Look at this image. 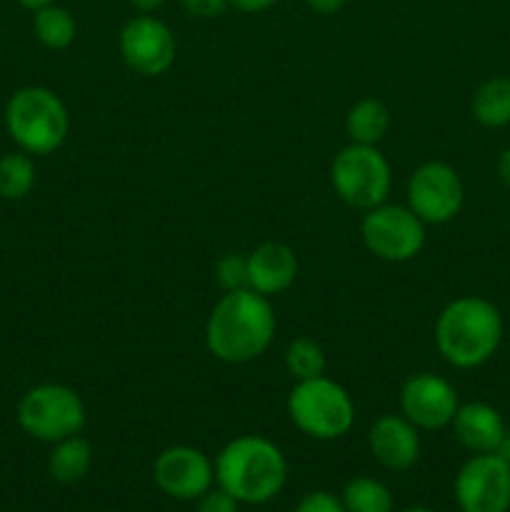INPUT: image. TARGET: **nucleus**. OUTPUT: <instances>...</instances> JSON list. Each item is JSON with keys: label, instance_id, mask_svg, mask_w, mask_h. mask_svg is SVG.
Returning <instances> with one entry per match:
<instances>
[{"label": "nucleus", "instance_id": "obj_1", "mask_svg": "<svg viewBox=\"0 0 510 512\" xmlns=\"http://www.w3.org/2000/svg\"><path fill=\"white\" fill-rule=\"evenodd\" d=\"M275 310L270 298L255 290H233L213 305L205 323L210 355L228 365H245L260 358L275 338Z\"/></svg>", "mask_w": 510, "mask_h": 512}, {"label": "nucleus", "instance_id": "obj_2", "mask_svg": "<svg viewBox=\"0 0 510 512\" xmlns=\"http://www.w3.org/2000/svg\"><path fill=\"white\" fill-rule=\"evenodd\" d=\"M503 340V318L490 300L463 295L440 310L435 320V345L448 365L473 370L488 363Z\"/></svg>", "mask_w": 510, "mask_h": 512}, {"label": "nucleus", "instance_id": "obj_3", "mask_svg": "<svg viewBox=\"0 0 510 512\" xmlns=\"http://www.w3.org/2000/svg\"><path fill=\"white\" fill-rule=\"evenodd\" d=\"M215 480L238 503L263 505L285 488L288 463L273 440L263 435H240L220 450Z\"/></svg>", "mask_w": 510, "mask_h": 512}, {"label": "nucleus", "instance_id": "obj_4", "mask_svg": "<svg viewBox=\"0 0 510 512\" xmlns=\"http://www.w3.org/2000/svg\"><path fill=\"white\" fill-rule=\"evenodd\" d=\"M5 128L28 155H50L70 133V115L58 93L43 85H25L5 105Z\"/></svg>", "mask_w": 510, "mask_h": 512}, {"label": "nucleus", "instance_id": "obj_5", "mask_svg": "<svg viewBox=\"0 0 510 512\" xmlns=\"http://www.w3.org/2000/svg\"><path fill=\"white\" fill-rule=\"evenodd\" d=\"M288 415L308 438L338 440L353 428L355 403L343 385L320 375L293 385L288 393Z\"/></svg>", "mask_w": 510, "mask_h": 512}, {"label": "nucleus", "instance_id": "obj_6", "mask_svg": "<svg viewBox=\"0 0 510 512\" xmlns=\"http://www.w3.org/2000/svg\"><path fill=\"white\" fill-rule=\"evenodd\" d=\"M20 430L40 443H60L80 435L85 425V405L73 388L43 383L30 388L15 410Z\"/></svg>", "mask_w": 510, "mask_h": 512}, {"label": "nucleus", "instance_id": "obj_7", "mask_svg": "<svg viewBox=\"0 0 510 512\" xmlns=\"http://www.w3.org/2000/svg\"><path fill=\"white\" fill-rule=\"evenodd\" d=\"M330 183L345 205L365 213L388 200L393 175L378 145L350 143L335 155L330 165Z\"/></svg>", "mask_w": 510, "mask_h": 512}, {"label": "nucleus", "instance_id": "obj_8", "mask_svg": "<svg viewBox=\"0 0 510 512\" xmlns=\"http://www.w3.org/2000/svg\"><path fill=\"white\" fill-rule=\"evenodd\" d=\"M363 243L385 263H408L425 245V223L408 205L380 203L360 220Z\"/></svg>", "mask_w": 510, "mask_h": 512}, {"label": "nucleus", "instance_id": "obj_9", "mask_svg": "<svg viewBox=\"0 0 510 512\" xmlns=\"http://www.w3.org/2000/svg\"><path fill=\"white\" fill-rule=\"evenodd\" d=\"M408 208L425 225H445L460 213L465 203V188L458 170L443 160H430L413 170L408 178Z\"/></svg>", "mask_w": 510, "mask_h": 512}, {"label": "nucleus", "instance_id": "obj_10", "mask_svg": "<svg viewBox=\"0 0 510 512\" xmlns=\"http://www.w3.org/2000/svg\"><path fill=\"white\" fill-rule=\"evenodd\" d=\"M118 48L125 65L143 78L165 75L175 63L178 43L168 25L155 15H135L123 25Z\"/></svg>", "mask_w": 510, "mask_h": 512}, {"label": "nucleus", "instance_id": "obj_11", "mask_svg": "<svg viewBox=\"0 0 510 512\" xmlns=\"http://www.w3.org/2000/svg\"><path fill=\"white\" fill-rule=\"evenodd\" d=\"M455 500L463 512L510 510V463L498 453L473 455L455 475Z\"/></svg>", "mask_w": 510, "mask_h": 512}, {"label": "nucleus", "instance_id": "obj_12", "mask_svg": "<svg viewBox=\"0 0 510 512\" xmlns=\"http://www.w3.org/2000/svg\"><path fill=\"white\" fill-rule=\"evenodd\" d=\"M460 408L458 390L450 380L435 373H415L400 388L403 418L418 430H440L453 423Z\"/></svg>", "mask_w": 510, "mask_h": 512}, {"label": "nucleus", "instance_id": "obj_13", "mask_svg": "<svg viewBox=\"0 0 510 512\" xmlns=\"http://www.w3.org/2000/svg\"><path fill=\"white\" fill-rule=\"evenodd\" d=\"M155 485L175 500H198L213 488L215 465L208 455L190 445H173L153 465Z\"/></svg>", "mask_w": 510, "mask_h": 512}, {"label": "nucleus", "instance_id": "obj_14", "mask_svg": "<svg viewBox=\"0 0 510 512\" xmlns=\"http://www.w3.org/2000/svg\"><path fill=\"white\" fill-rule=\"evenodd\" d=\"M373 458L388 470H408L420 458L418 428L403 415H380L368 433Z\"/></svg>", "mask_w": 510, "mask_h": 512}, {"label": "nucleus", "instance_id": "obj_15", "mask_svg": "<svg viewBox=\"0 0 510 512\" xmlns=\"http://www.w3.org/2000/svg\"><path fill=\"white\" fill-rule=\"evenodd\" d=\"M248 270L250 290L273 298V295L285 293L298 278V255L290 245L268 240L248 253Z\"/></svg>", "mask_w": 510, "mask_h": 512}, {"label": "nucleus", "instance_id": "obj_16", "mask_svg": "<svg viewBox=\"0 0 510 512\" xmlns=\"http://www.w3.org/2000/svg\"><path fill=\"white\" fill-rule=\"evenodd\" d=\"M453 433L463 448L470 453H498L505 438L503 415L488 403H465L460 405L453 418Z\"/></svg>", "mask_w": 510, "mask_h": 512}, {"label": "nucleus", "instance_id": "obj_17", "mask_svg": "<svg viewBox=\"0 0 510 512\" xmlns=\"http://www.w3.org/2000/svg\"><path fill=\"white\" fill-rule=\"evenodd\" d=\"M90 465H93V448L80 435H70L60 443H53V453L48 458V473L55 483H78L88 475Z\"/></svg>", "mask_w": 510, "mask_h": 512}, {"label": "nucleus", "instance_id": "obj_18", "mask_svg": "<svg viewBox=\"0 0 510 512\" xmlns=\"http://www.w3.org/2000/svg\"><path fill=\"white\" fill-rule=\"evenodd\" d=\"M345 130L350 143L378 145L390 130V110L383 100L363 98L345 115Z\"/></svg>", "mask_w": 510, "mask_h": 512}, {"label": "nucleus", "instance_id": "obj_19", "mask_svg": "<svg viewBox=\"0 0 510 512\" xmlns=\"http://www.w3.org/2000/svg\"><path fill=\"white\" fill-rule=\"evenodd\" d=\"M473 118L485 128L510 125V78H490L475 90Z\"/></svg>", "mask_w": 510, "mask_h": 512}, {"label": "nucleus", "instance_id": "obj_20", "mask_svg": "<svg viewBox=\"0 0 510 512\" xmlns=\"http://www.w3.org/2000/svg\"><path fill=\"white\" fill-rule=\"evenodd\" d=\"M33 33L40 45L50 50H65L73 45L78 25H75L73 13L63 5L53 3L33 13Z\"/></svg>", "mask_w": 510, "mask_h": 512}, {"label": "nucleus", "instance_id": "obj_21", "mask_svg": "<svg viewBox=\"0 0 510 512\" xmlns=\"http://www.w3.org/2000/svg\"><path fill=\"white\" fill-rule=\"evenodd\" d=\"M325 365L328 360H325V350L320 348V343H315L308 335L290 340L288 350H285V370L295 383L320 378L325 375Z\"/></svg>", "mask_w": 510, "mask_h": 512}, {"label": "nucleus", "instance_id": "obj_22", "mask_svg": "<svg viewBox=\"0 0 510 512\" xmlns=\"http://www.w3.org/2000/svg\"><path fill=\"white\" fill-rule=\"evenodd\" d=\"M345 512H393V493L375 478H353L343 488Z\"/></svg>", "mask_w": 510, "mask_h": 512}, {"label": "nucleus", "instance_id": "obj_23", "mask_svg": "<svg viewBox=\"0 0 510 512\" xmlns=\"http://www.w3.org/2000/svg\"><path fill=\"white\" fill-rule=\"evenodd\" d=\"M35 188V163L28 153H8L0 158V198L23 200Z\"/></svg>", "mask_w": 510, "mask_h": 512}, {"label": "nucleus", "instance_id": "obj_24", "mask_svg": "<svg viewBox=\"0 0 510 512\" xmlns=\"http://www.w3.org/2000/svg\"><path fill=\"white\" fill-rule=\"evenodd\" d=\"M215 280L223 288V293H233V290L250 288V270H248V255L228 253L215 263Z\"/></svg>", "mask_w": 510, "mask_h": 512}, {"label": "nucleus", "instance_id": "obj_25", "mask_svg": "<svg viewBox=\"0 0 510 512\" xmlns=\"http://www.w3.org/2000/svg\"><path fill=\"white\" fill-rule=\"evenodd\" d=\"M295 512H345V505L328 490H315L295 505Z\"/></svg>", "mask_w": 510, "mask_h": 512}, {"label": "nucleus", "instance_id": "obj_26", "mask_svg": "<svg viewBox=\"0 0 510 512\" xmlns=\"http://www.w3.org/2000/svg\"><path fill=\"white\" fill-rule=\"evenodd\" d=\"M238 505V500L228 490L220 488V485L215 490L210 488L208 493L198 498V512H238Z\"/></svg>", "mask_w": 510, "mask_h": 512}, {"label": "nucleus", "instance_id": "obj_27", "mask_svg": "<svg viewBox=\"0 0 510 512\" xmlns=\"http://www.w3.org/2000/svg\"><path fill=\"white\" fill-rule=\"evenodd\" d=\"M180 5H183V10L188 15L203 20L220 18V15L230 8L228 0H180Z\"/></svg>", "mask_w": 510, "mask_h": 512}, {"label": "nucleus", "instance_id": "obj_28", "mask_svg": "<svg viewBox=\"0 0 510 512\" xmlns=\"http://www.w3.org/2000/svg\"><path fill=\"white\" fill-rule=\"evenodd\" d=\"M230 8L240 10V13H263V10H270L275 3H280V0H228Z\"/></svg>", "mask_w": 510, "mask_h": 512}, {"label": "nucleus", "instance_id": "obj_29", "mask_svg": "<svg viewBox=\"0 0 510 512\" xmlns=\"http://www.w3.org/2000/svg\"><path fill=\"white\" fill-rule=\"evenodd\" d=\"M305 5L318 15H333L343 8L345 0H305Z\"/></svg>", "mask_w": 510, "mask_h": 512}, {"label": "nucleus", "instance_id": "obj_30", "mask_svg": "<svg viewBox=\"0 0 510 512\" xmlns=\"http://www.w3.org/2000/svg\"><path fill=\"white\" fill-rule=\"evenodd\" d=\"M498 175L505 188H510V148H505L498 158Z\"/></svg>", "mask_w": 510, "mask_h": 512}, {"label": "nucleus", "instance_id": "obj_31", "mask_svg": "<svg viewBox=\"0 0 510 512\" xmlns=\"http://www.w3.org/2000/svg\"><path fill=\"white\" fill-rule=\"evenodd\" d=\"M128 3H130V8L138 10V13L150 15V13H155V10H158L165 0H128Z\"/></svg>", "mask_w": 510, "mask_h": 512}, {"label": "nucleus", "instance_id": "obj_32", "mask_svg": "<svg viewBox=\"0 0 510 512\" xmlns=\"http://www.w3.org/2000/svg\"><path fill=\"white\" fill-rule=\"evenodd\" d=\"M20 5H23L25 10H40V8H45V5H53V3H58V0H18Z\"/></svg>", "mask_w": 510, "mask_h": 512}, {"label": "nucleus", "instance_id": "obj_33", "mask_svg": "<svg viewBox=\"0 0 510 512\" xmlns=\"http://www.w3.org/2000/svg\"><path fill=\"white\" fill-rule=\"evenodd\" d=\"M498 455L500 458H505L510 463V433H505V438H503V443H500V448H498Z\"/></svg>", "mask_w": 510, "mask_h": 512}, {"label": "nucleus", "instance_id": "obj_34", "mask_svg": "<svg viewBox=\"0 0 510 512\" xmlns=\"http://www.w3.org/2000/svg\"><path fill=\"white\" fill-rule=\"evenodd\" d=\"M400 512H435V510H428V508H408V510H400Z\"/></svg>", "mask_w": 510, "mask_h": 512}]
</instances>
